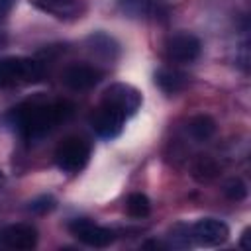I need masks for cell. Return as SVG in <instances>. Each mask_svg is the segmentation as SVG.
<instances>
[{"instance_id":"obj_6","label":"cell","mask_w":251,"mask_h":251,"mask_svg":"<svg viewBox=\"0 0 251 251\" xmlns=\"http://www.w3.org/2000/svg\"><path fill=\"white\" fill-rule=\"evenodd\" d=\"M188 235H190V241H194L198 245L214 247V245H220V243H224L227 239L229 227L222 220L202 218V220H198L196 224H192L188 227Z\"/></svg>"},{"instance_id":"obj_17","label":"cell","mask_w":251,"mask_h":251,"mask_svg":"<svg viewBox=\"0 0 251 251\" xmlns=\"http://www.w3.org/2000/svg\"><path fill=\"white\" fill-rule=\"evenodd\" d=\"M224 194L229 198V200H235V202H239V200H243L245 196H247V184L241 180V178H229L226 184H224Z\"/></svg>"},{"instance_id":"obj_5","label":"cell","mask_w":251,"mask_h":251,"mask_svg":"<svg viewBox=\"0 0 251 251\" xmlns=\"http://www.w3.org/2000/svg\"><path fill=\"white\" fill-rule=\"evenodd\" d=\"M69 231L80 243H84L88 247H96V249H102V247L112 245L114 243V237H116V233L110 227L98 226V224H94L92 220H86V218L73 220L69 224Z\"/></svg>"},{"instance_id":"obj_7","label":"cell","mask_w":251,"mask_h":251,"mask_svg":"<svg viewBox=\"0 0 251 251\" xmlns=\"http://www.w3.org/2000/svg\"><path fill=\"white\" fill-rule=\"evenodd\" d=\"M202 43L192 33H175L165 43V53L175 63H192L200 57Z\"/></svg>"},{"instance_id":"obj_13","label":"cell","mask_w":251,"mask_h":251,"mask_svg":"<svg viewBox=\"0 0 251 251\" xmlns=\"http://www.w3.org/2000/svg\"><path fill=\"white\" fill-rule=\"evenodd\" d=\"M155 84L167 94H176L188 84V78L176 69H159L155 73Z\"/></svg>"},{"instance_id":"obj_18","label":"cell","mask_w":251,"mask_h":251,"mask_svg":"<svg viewBox=\"0 0 251 251\" xmlns=\"http://www.w3.org/2000/svg\"><path fill=\"white\" fill-rule=\"evenodd\" d=\"M216 175H218V165L212 159H208V157H202L194 165V176L200 178V180H208V178H212Z\"/></svg>"},{"instance_id":"obj_10","label":"cell","mask_w":251,"mask_h":251,"mask_svg":"<svg viewBox=\"0 0 251 251\" xmlns=\"http://www.w3.org/2000/svg\"><path fill=\"white\" fill-rule=\"evenodd\" d=\"M0 241L10 249L27 251L37 245V229L29 224H12L0 231Z\"/></svg>"},{"instance_id":"obj_12","label":"cell","mask_w":251,"mask_h":251,"mask_svg":"<svg viewBox=\"0 0 251 251\" xmlns=\"http://www.w3.org/2000/svg\"><path fill=\"white\" fill-rule=\"evenodd\" d=\"M37 10L51 14L55 18L67 20L80 12V0H29Z\"/></svg>"},{"instance_id":"obj_1","label":"cell","mask_w":251,"mask_h":251,"mask_svg":"<svg viewBox=\"0 0 251 251\" xmlns=\"http://www.w3.org/2000/svg\"><path fill=\"white\" fill-rule=\"evenodd\" d=\"M73 114L75 104L71 100L33 96L10 108L2 120L24 141H37L57 129L63 122L71 120Z\"/></svg>"},{"instance_id":"obj_4","label":"cell","mask_w":251,"mask_h":251,"mask_svg":"<svg viewBox=\"0 0 251 251\" xmlns=\"http://www.w3.org/2000/svg\"><path fill=\"white\" fill-rule=\"evenodd\" d=\"M102 104L114 108L116 112H120L127 120L129 116H133L139 110V106H141V92L135 86H131V84L116 82V84H110L104 90Z\"/></svg>"},{"instance_id":"obj_8","label":"cell","mask_w":251,"mask_h":251,"mask_svg":"<svg viewBox=\"0 0 251 251\" xmlns=\"http://www.w3.org/2000/svg\"><path fill=\"white\" fill-rule=\"evenodd\" d=\"M102 80V71L94 65L73 63L61 73V82L71 90H90Z\"/></svg>"},{"instance_id":"obj_3","label":"cell","mask_w":251,"mask_h":251,"mask_svg":"<svg viewBox=\"0 0 251 251\" xmlns=\"http://www.w3.org/2000/svg\"><path fill=\"white\" fill-rule=\"evenodd\" d=\"M90 159V143L78 135L65 137L55 149V165L65 173H78Z\"/></svg>"},{"instance_id":"obj_21","label":"cell","mask_w":251,"mask_h":251,"mask_svg":"<svg viewBox=\"0 0 251 251\" xmlns=\"http://www.w3.org/2000/svg\"><path fill=\"white\" fill-rule=\"evenodd\" d=\"M241 247L243 249H249V229L243 231V239H241Z\"/></svg>"},{"instance_id":"obj_11","label":"cell","mask_w":251,"mask_h":251,"mask_svg":"<svg viewBox=\"0 0 251 251\" xmlns=\"http://www.w3.org/2000/svg\"><path fill=\"white\" fill-rule=\"evenodd\" d=\"M86 45L96 57H100L104 61H114L120 55V43L104 31H96V33L88 35Z\"/></svg>"},{"instance_id":"obj_15","label":"cell","mask_w":251,"mask_h":251,"mask_svg":"<svg viewBox=\"0 0 251 251\" xmlns=\"http://www.w3.org/2000/svg\"><path fill=\"white\" fill-rule=\"evenodd\" d=\"M120 8L131 18H153L161 14L159 0H120Z\"/></svg>"},{"instance_id":"obj_2","label":"cell","mask_w":251,"mask_h":251,"mask_svg":"<svg viewBox=\"0 0 251 251\" xmlns=\"http://www.w3.org/2000/svg\"><path fill=\"white\" fill-rule=\"evenodd\" d=\"M43 76V65L29 57H2L0 59V88L24 86L37 82Z\"/></svg>"},{"instance_id":"obj_14","label":"cell","mask_w":251,"mask_h":251,"mask_svg":"<svg viewBox=\"0 0 251 251\" xmlns=\"http://www.w3.org/2000/svg\"><path fill=\"white\" fill-rule=\"evenodd\" d=\"M186 131H188V135H190L194 141L204 143V141H208V139L216 133V122H214V118L208 116V114H196V116H192V118L188 120Z\"/></svg>"},{"instance_id":"obj_19","label":"cell","mask_w":251,"mask_h":251,"mask_svg":"<svg viewBox=\"0 0 251 251\" xmlns=\"http://www.w3.org/2000/svg\"><path fill=\"white\" fill-rule=\"evenodd\" d=\"M27 208H29V212H33V214H45V212H51V210L55 208V200H53L51 196H39V198L31 200Z\"/></svg>"},{"instance_id":"obj_9","label":"cell","mask_w":251,"mask_h":251,"mask_svg":"<svg viewBox=\"0 0 251 251\" xmlns=\"http://www.w3.org/2000/svg\"><path fill=\"white\" fill-rule=\"evenodd\" d=\"M124 122H126V118L120 112H116L114 108H110V106H106L102 102L90 114V126H92V129L96 131V135H100L104 139L118 137L122 133V129H124Z\"/></svg>"},{"instance_id":"obj_20","label":"cell","mask_w":251,"mask_h":251,"mask_svg":"<svg viewBox=\"0 0 251 251\" xmlns=\"http://www.w3.org/2000/svg\"><path fill=\"white\" fill-rule=\"evenodd\" d=\"M14 2H16V0H0V20H4V18L8 16V12L12 10Z\"/></svg>"},{"instance_id":"obj_22","label":"cell","mask_w":251,"mask_h":251,"mask_svg":"<svg viewBox=\"0 0 251 251\" xmlns=\"http://www.w3.org/2000/svg\"><path fill=\"white\" fill-rule=\"evenodd\" d=\"M2 186H4V175L0 173V188H2Z\"/></svg>"},{"instance_id":"obj_16","label":"cell","mask_w":251,"mask_h":251,"mask_svg":"<svg viewBox=\"0 0 251 251\" xmlns=\"http://www.w3.org/2000/svg\"><path fill=\"white\" fill-rule=\"evenodd\" d=\"M126 210H127V214H129L131 218L141 220V218H147V216H149V212H151V202H149V198H147L145 194L133 192V194H129L127 200H126Z\"/></svg>"}]
</instances>
